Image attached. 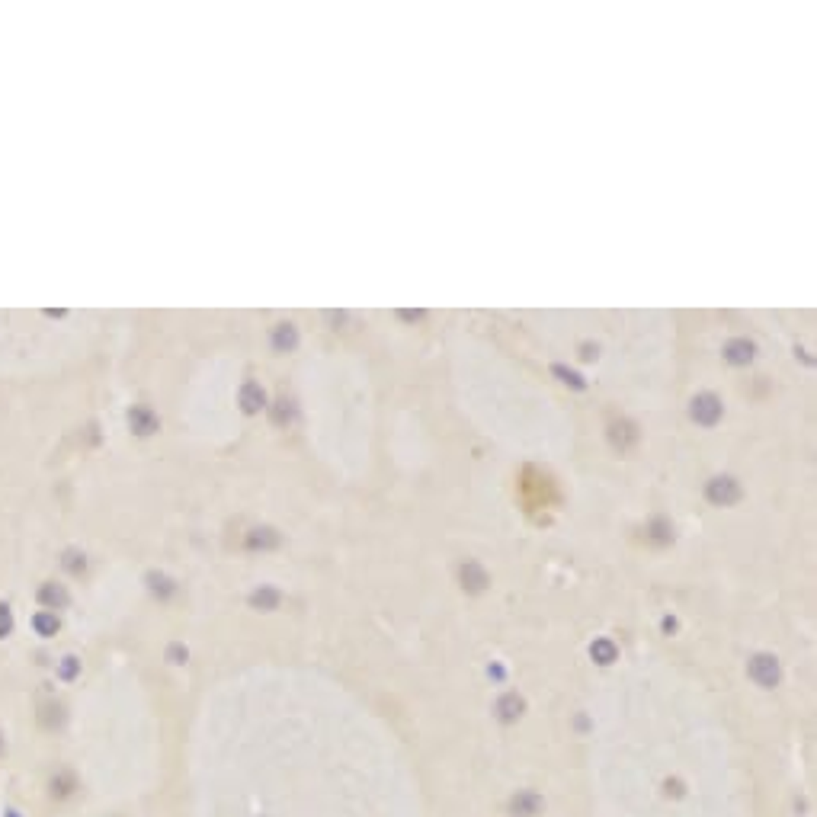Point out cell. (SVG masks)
<instances>
[{"mask_svg":"<svg viewBox=\"0 0 817 817\" xmlns=\"http://www.w3.org/2000/svg\"><path fill=\"white\" fill-rule=\"evenodd\" d=\"M32 625H36V631L39 635H55L58 631V619H55V612H39L36 619H32Z\"/></svg>","mask_w":817,"mask_h":817,"instance_id":"obj_14","label":"cell"},{"mask_svg":"<svg viewBox=\"0 0 817 817\" xmlns=\"http://www.w3.org/2000/svg\"><path fill=\"white\" fill-rule=\"evenodd\" d=\"M497 715L503 718V721H516V718L522 715V699H520V695H513V693L503 695V699L497 702Z\"/></svg>","mask_w":817,"mask_h":817,"instance_id":"obj_11","label":"cell"},{"mask_svg":"<svg viewBox=\"0 0 817 817\" xmlns=\"http://www.w3.org/2000/svg\"><path fill=\"white\" fill-rule=\"evenodd\" d=\"M71 776H61V779H51V795H58V798H65V795H71Z\"/></svg>","mask_w":817,"mask_h":817,"instance_id":"obj_18","label":"cell"},{"mask_svg":"<svg viewBox=\"0 0 817 817\" xmlns=\"http://www.w3.org/2000/svg\"><path fill=\"white\" fill-rule=\"evenodd\" d=\"M724 407H721V398L718 394H712V391H702V394H695L693 404H689V417L699 423V427H715L718 420H721Z\"/></svg>","mask_w":817,"mask_h":817,"instance_id":"obj_1","label":"cell"},{"mask_svg":"<svg viewBox=\"0 0 817 817\" xmlns=\"http://www.w3.org/2000/svg\"><path fill=\"white\" fill-rule=\"evenodd\" d=\"M705 497H709L715 506H731V503H738V500H740V484L731 475H718V477H712V481H709Z\"/></svg>","mask_w":817,"mask_h":817,"instance_id":"obj_2","label":"cell"},{"mask_svg":"<svg viewBox=\"0 0 817 817\" xmlns=\"http://www.w3.org/2000/svg\"><path fill=\"white\" fill-rule=\"evenodd\" d=\"M648 539L657 542V545H667L673 539V526H670V522H664V520H654L651 526H648Z\"/></svg>","mask_w":817,"mask_h":817,"instance_id":"obj_13","label":"cell"},{"mask_svg":"<svg viewBox=\"0 0 817 817\" xmlns=\"http://www.w3.org/2000/svg\"><path fill=\"white\" fill-rule=\"evenodd\" d=\"M39 603H42L45 609H61V606H67V590L61 584H42Z\"/></svg>","mask_w":817,"mask_h":817,"instance_id":"obj_9","label":"cell"},{"mask_svg":"<svg viewBox=\"0 0 817 817\" xmlns=\"http://www.w3.org/2000/svg\"><path fill=\"white\" fill-rule=\"evenodd\" d=\"M555 375H561V382L574 385V388H584V382H580L577 372H567V369H561V366H555Z\"/></svg>","mask_w":817,"mask_h":817,"instance_id":"obj_20","label":"cell"},{"mask_svg":"<svg viewBox=\"0 0 817 817\" xmlns=\"http://www.w3.org/2000/svg\"><path fill=\"white\" fill-rule=\"evenodd\" d=\"M593 657L600 660V664H612V660H615V648L609 641H596L593 644Z\"/></svg>","mask_w":817,"mask_h":817,"instance_id":"obj_16","label":"cell"},{"mask_svg":"<svg viewBox=\"0 0 817 817\" xmlns=\"http://www.w3.org/2000/svg\"><path fill=\"white\" fill-rule=\"evenodd\" d=\"M753 353H757V347H753L750 340H744V337L724 343V359H728L731 366H747V362H753Z\"/></svg>","mask_w":817,"mask_h":817,"instance_id":"obj_5","label":"cell"},{"mask_svg":"<svg viewBox=\"0 0 817 817\" xmlns=\"http://www.w3.org/2000/svg\"><path fill=\"white\" fill-rule=\"evenodd\" d=\"M129 427L135 430L138 436H151L154 430H157V417L151 413V407L138 404V407H131V413H129Z\"/></svg>","mask_w":817,"mask_h":817,"instance_id":"obj_6","label":"cell"},{"mask_svg":"<svg viewBox=\"0 0 817 817\" xmlns=\"http://www.w3.org/2000/svg\"><path fill=\"white\" fill-rule=\"evenodd\" d=\"M167 657H170V664H183V660H186V648H170Z\"/></svg>","mask_w":817,"mask_h":817,"instance_id":"obj_23","label":"cell"},{"mask_svg":"<svg viewBox=\"0 0 817 817\" xmlns=\"http://www.w3.org/2000/svg\"><path fill=\"white\" fill-rule=\"evenodd\" d=\"M750 676L753 683H759L763 689H773L776 683H779V660L773 657V654H757V657L750 660Z\"/></svg>","mask_w":817,"mask_h":817,"instance_id":"obj_3","label":"cell"},{"mask_svg":"<svg viewBox=\"0 0 817 817\" xmlns=\"http://www.w3.org/2000/svg\"><path fill=\"white\" fill-rule=\"evenodd\" d=\"M298 343V333H295V324H279L273 330V347L279 349V353H289L292 347Z\"/></svg>","mask_w":817,"mask_h":817,"instance_id":"obj_10","label":"cell"},{"mask_svg":"<svg viewBox=\"0 0 817 817\" xmlns=\"http://www.w3.org/2000/svg\"><path fill=\"white\" fill-rule=\"evenodd\" d=\"M250 603H253L257 609H263V612H269V609L279 606V593H276L273 586H260V590H257V593L250 596Z\"/></svg>","mask_w":817,"mask_h":817,"instance_id":"obj_12","label":"cell"},{"mask_svg":"<svg viewBox=\"0 0 817 817\" xmlns=\"http://www.w3.org/2000/svg\"><path fill=\"white\" fill-rule=\"evenodd\" d=\"M7 817H16V811H10V814H7Z\"/></svg>","mask_w":817,"mask_h":817,"instance_id":"obj_25","label":"cell"},{"mask_svg":"<svg viewBox=\"0 0 817 817\" xmlns=\"http://www.w3.org/2000/svg\"><path fill=\"white\" fill-rule=\"evenodd\" d=\"M74 673H77V660H74V657H65V660H61V676H65V680H71Z\"/></svg>","mask_w":817,"mask_h":817,"instance_id":"obj_22","label":"cell"},{"mask_svg":"<svg viewBox=\"0 0 817 817\" xmlns=\"http://www.w3.org/2000/svg\"><path fill=\"white\" fill-rule=\"evenodd\" d=\"M0 753H4V734H0Z\"/></svg>","mask_w":817,"mask_h":817,"instance_id":"obj_24","label":"cell"},{"mask_svg":"<svg viewBox=\"0 0 817 817\" xmlns=\"http://www.w3.org/2000/svg\"><path fill=\"white\" fill-rule=\"evenodd\" d=\"M65 567H67V571H74V574L84 571V555H77V551H67V555H65Z\"/></svg>","mask_w":817,"mask_h":817,"instance_id":"obj_19","label":"cell"},{"mask_svg":"<svg viewBox=\"0 0 817 817\" xmlns=\"http://www.w3.org/2000/svg\"><path fill=\"white\" fill-rule=\"evenodd\" d=\"M266 545H276V532H273V529H253L250 548H266Z\"/></svg>","mask_w":817,"mask_h":817,"instance_id":"obj_15","label":"cell"},{"mask_svg":"<svg viewBox=\"0 0 817 817\" xmlns=\"http://www.w3.org/2000/svg\"><path fill=\"white\" fill-rule=\"evenodd\" d=\"M542 811V798L535 795V792H516L513 798H510V814L513 817H535Z\"/></svg>","mask_w":817,"mask_h":817,"instance_id":"obj_4","label":"cell"},{"mask_svg":"<svg viewBox=\"0 0 817 817\" xmlns=\"http://www.w3.org/2000/svg\"><path fill=\"white\" fill-rule=\"evenodd\" d=\"M462 586H465V590H471V593L484 590V586H487L484 567L475 565V561H465V565H462Z\"/></svg>","mask_w":817,"mask_h":817,"instance_id":"obj_8","label":"cell"},{"mask_svg":"<svg viewBox=\"0 0 817 817\" xmlns=\"http://www.w3.org/2000/svg\"><path fill=\"white\" fill-rule=\"evenodd\" d=\"M148 584H151V590H154V593H160V596H167L170 590H174V584H170L164 574H151V577H148Z\"/></svg>","mask_w":817,"mask_h":817,"instance_id":"obj_17","label":"cell"},{"mask_svg":"<svg viewBox=\"0 0 817 817\" xmlns=\"http://www.w3.org/2000/svg\"><path fill=\"white\" fill-rule=\"evenodd\" d=\"M240 407H244L247 413L263 411V407H266V391H263L257 382H247L244 388H240Z\"/></svg>","mask_w":817,"mask_h":817,"instance_id":"obj_7","label":"cell"},{"mask_svg":"<svg viewBox=\"0 0 817 817\" xmlns=\"http://www.w3.org/2000/svg\"><path fill=\"white\" fill-rule=\"evenodd\" d=\"M10 629H13V619H10V609L0 606V638H7Z\"/></svg>","mask_w":817,"mask_h":817,"instance_id":"obj_21","label":"cell"}]
</instances>
